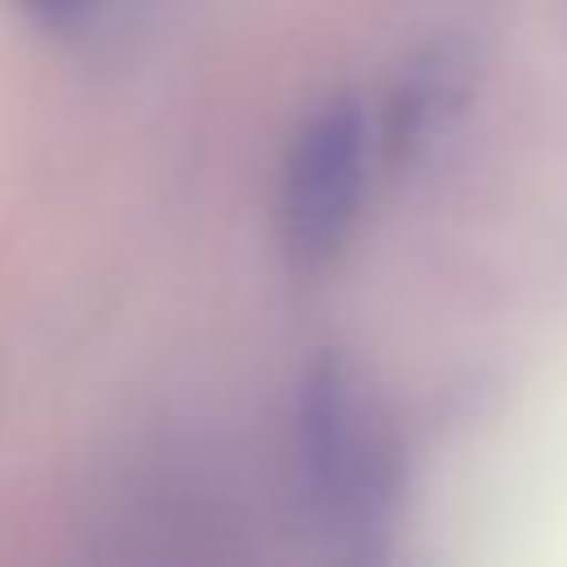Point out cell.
<instances>
[{
    "label": "cell",
    "instance_id": "obj_2",
    "mask_svg": "<svg viewBox=\"0 0 567 567\" xmlns=\"http://www.w3.org/2000/svg\"><path fill=\"white\" fill-rule=\"evenodd\" d=\"M372 164L368 115L354 93H337L297 128L279 173V239L297 270H328L359 217Z\"/></svg>",
    "mask_w": 567,
    "mask_h": 567
},
{
    "label": "cell",
    "instance_id": "obj_4",
    "mask_svg": "<svg viewBox=\"0 0 567 567\" xmlns=\"http://www.w3.org/2000/svg\"><path fill=\"white\" fill-rule=\"evenodd\" d=\"M13 4H18V13H22L31 27H40V31H71V27L89 13L93 0H13Z\"/></svg>",
    "mask_w": 567,
    "mask_h": 567
},
{
    "label": "cell",
    "instance_id": "obj_3",
    "mask_svg": "<svg viewBox=\"0 0 567 567\" xmlns=\"http://www.w3.org/2000/svg\"><path fill=\"white\" fill-rule=\"evenodd\" d=\"M470 93H474V53L465 44L443 40L421 49L385 93L372 155L385 168H408L452 128Z\"/></svg>",
    "mask_w": 567,
    "mask_h": 567
},
{
    "label": "cell",
    "instance_id": "obj_1",
    "mask_svg": "<svg viewBox=\"0 0 567 567\" xmlns=\"http://www.w3.org/2000/svg\"><path fill=\"white\" fill-rule=\"evenodd\" d=\"M297 452L310 496L346 536L385 523L403 483V452L381 403L332 350L315 354L301 377Z\"/></svg>",
    "mask_w": 567,
    "mask_h": 567
}]
</instances>
